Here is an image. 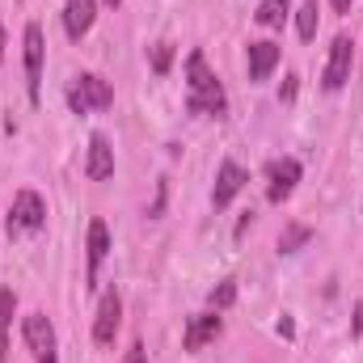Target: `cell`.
Masks as SVG:
<instances>
[{"instance_id":"6da1fadb","label":"cell","mask_w":363,"mask_h":363,"mask_svg":"<svg viewBox=\"0 0 363 363\" xmlns=\"http://www.w3.org/2000/svg\"><path fill=\"white\" fill-rule=\"evenodd\" d=\"M186 110H190V114H216V118L228 110L224 85H220L216 72L207 68L203 51H190V55H186Z\"/></svg>"},{"instance_id":"7a4b0ae2","label":"cell","mask_w":363,"mask_h":363,"mask_svg":"<svg viewBox=\"0 0 363 363\" xmlns=\"http://www.w3.org/2000/svg\"><path fill=\"white\" fill-rule=\"evenodd\" d=\"M47 224V203L38 190H17L13 194V211H9V233L21 237V233H38Z\"/></svg>"},{"instance_id":"3957f363","label":"cell","mask_w":363,"mask_h":363,"mask_svg":"<svg viewBox=\"0 0 363 363\" xmlns=\"http://www.w3.org/2000/svg\"><path fill=\"white\" fill-rule=\"evenodd\" d=\"M26 93H30V101L38 106V97H43V55H47V43H43V26H26Z\"/></svg>"},{"instance_id":"277c9868","label":"cell","mask_w":363,"mask_h":363,"mask_svg":"<svg viewBox=\"0 0 363 363\" xmlns=\"http://www.w3.org/2000/svg\"><path fill=\"white\" fill-rule=\"evenodd\" d=\"M351 60H355V43H351L347 34H338V38H334V47H330L325 72H321V85H325L330 93H338L347 81H351Z\"/></svg>"},{"instance_id":"5b68a950","label":"cell","mask_w":363,"mask_h":363,"mask_svg":"<svg viewBox=\"0 0 363 363\" xmlns=\"http://www.w3.org/2000/svg\"><path fill=\"white\" fill-rule=\"evenodd\" d=\"M21 334H26V347L34 351V359L55 363V330H51V321H47L43 313H30V317L21 321Z\"/></svg>"},{"instance_id":"8992f818","label":"cell","mask_w":363,"mask_h":363,"mask_svg":"<svg viewBox=\"0 0 363 363\" xmlns=\"http://www.w3.org/2000/svg\"><path fill=\"white\" fill-rule=\"evenodd\" d=\"M118 321H123V300L118 291H101V304H97V321H93V342L97 347H110L114 334H118Z\"/></svg>"},{"instance_id":"52a82bcc","label":"cell","mask_w":363,"mask_h":363,"mask_svg":"<svg viewBox=\"0 0 363 363\" xmlns=\"http://www.w3.org/2000/svg\"><path fill=\"white\" fill-rule=\"evenodd\" d=\"M296 182H300V161L296 157H279L267 165V199L271 203H283L291 190H296Z\"/></svg>"},{"instance_id":"ba28073f","label":"cell","mask_w":363,"mask_h":363,"mask_svg":"<svg viewBox=\"0 0 363 363\" xmlns=\"http://www.w3.org/2000/svg\"><path fill=\"white\" fill-rule=\"evenodd\" d=\"M245 169H241V165H237V161H224V165H220V169H216V190H211V207H216V211H224V207H228V203H233V199H237V194H241V186H245Z\"/></svg>"},{"instance_id":"9c48e42d","label":"cell","mask_w":363,"mask_h":363,"mask_svg":"<svg viewBox=\"0 0 363 363\" xmlns=\"http://www.w3.org/2000/svg\"><path fill=\"white\" fill-rule=\"evenodd\" d=\"M220 317L216 313H194V317H186V334H182V347L186 351H203L207 342H216L220 338Z\"/></svg>"},{"instance_id":"30bf717a","label":"cell","mask_w":363,"mask_h":363,"mask_svg":"<svg viewBox=\"0 0 363 363\" xmlns=\"http://www.w3.org/2000/svg\"><path fill=\"white\" fill-rule=\"evenodd\" d=\"M85 254H89V274H85V283L97 287V271H101V262H106V254H110V228H106V220H89Z\"/></svg>"},{"instance_id":"8fae6325","label":"cell","mask_w":363,"mask_h":363,"mask_svg":"<svg viewBox=\"0 0 363 363\" xmlns=\"http://www.w3.org/2000/svg\"><path fill=\"white\" fill-rule=\"evenodd\" d=\"M85 174H89L93 182L114 178V148H110V140H106L101 131L89 135V161H85Z\"/></svg>"},{"instance_id":"7c38bea8","label":"cell","mask_w":363,"mask_h":363,"mask_svg":"<svg viewBox=\"0 0 363 363\" xmlns=\"http://www.w3.org/2000/svg\"><path fill=\"white\" fill-rule=\"evenodd\" d=\"M93 17H97V4L93 0H68L64 4V30H68L72 43H81L93 30Z\"/></svg>"},{"instance_id":"4fadbf2b","label":"cell","mask_w":363,"mask_h":363,"mask_svg":"<svg viewBox=\"0 0 363 363\" xmlns=\"http://www.w3.org/2000/svg\"><path fill=\"white\" fill-rule=\"evenodd\" d=\"M72 85L81 89V97H85V106H89V110H106V106H114V89H110V81H106V77H97V72L77 77Z\"/></svg>"},{"instance_id":"5bb4252c","label":"cell","mask_w":363,"mask_h":363,"mask_svg":"<svg viewBox=\"0 0 363 363\" xmlns=\"http://www.w3.org/2000/svg\"><path fill=\"white\" fill-rule=\"evenodd\" d=\"M279 68V47L274 43H250V81H267Z\"/></svg>"},{"instance_id":"9a60e30c","label":"cell","mask_w":363,"mask_h":363,"mask_svg":"<svg viewBox=\"0 0 363 363\" xmlns=\"http://www.w3.org/2000/svg\"><path fill=\"white\" fill-rule=\"evenodd\" d=\"M13 313H17V296L13 287L0 291V363L9 359V325H13Z\"/></svg>"},{"instance_id":"2e32d148","label":"cell","mask_w":363,"mask_h":363,"mask_svg":"<svg viewBox=\"0 0 363 363\" xmlns=\"http://www.w3.org/2000/svg\"><path fill=\"white\" fill-rule=\"evenodd\" d=\"M308 241H313V228H308V224H287V228L279 233V254H300Z\"/></svg>"},{"instance_id":"e0dca14e","label":"cell","mask_w":363,"mask_h":363,"mask_svg":"<svg viewBox=\"0 0 363 363\" xmlns=\"http://www.w3.org/2000/svg\"><path fill=\"white\" fill-rule=\"evenodd\" d=\"M287 13H291V0H262V4H258V26L279 30V26L287 21Z\"/></svg>"},{"instance_id":"ac0fdd59","label":"cell","mask_w":363,"mask_h":363,"mask_svg":"<svg viewBox=\"0 0 363 363\" xmlns=\"http://www.w3.org/2000/svg\"><path fill=\"white\" fill-rule=\"evenodd\" d=\"M237 304V279H220L216 287H211V296H207V308L211 313H224V308H233Z\"/></svg>"},{"instance_id":"d6986e66","label":"cell","mask_w":363,"mask_h":363,"mask_svg":"<svg viewBox=\"0 0 363 363\" xmlns=\"http://www.w3.org/2000/svg\"><path fill=\"white\" fill-rule=\"evenodd\" d=\"M317 13H321V9H317V0H304V4H300V13H296V30H300V38H304V43H313V38H317Z\"/></svg>"},{"instance_id":"ffe728a7","label":"cell","mask_w":363,"mask_h":363,"mask_svg":"<svg viewBox=\"0 0 363 363\" xmlns=\"http://www.w3.org/2000/svg\"><path fill=\"white\" fill-rule=\"evenodd\" d=\"M148 60H152V72L165 77V72L174 68V43H152V47H148Z\"/></svg>"},{"instance_id":"44dd1931","label":"cell","mask_w":363,"mask_h":363,"mask_svg":"<svg viewBox=\"0 0 363 363\" xmlns=\"http://www.w3.org/2000/svg\"><path fill=\"white\" fill-rule=\"evenodd\" d=\"M165 194H169V186H165V178H161V182H157V199H152V207H148V216H152V220L165 211Z\"/></svg>"},{"instance_id":"7402d4cb","label":"cell","mask_w":363,"mask_h":363,"mask_svg":"<svg viewBox=\"0 0 363 363\" xmlns=\"http://www.w3.org/2000/svg\"><path fill=\"white\" fill-rule=\"evenodd\" d=\"M68 106H72V114H89V106H85V97L77 85H68Z\"/></svg>"},{"instance_id":"603a6c76","label":"cell","mask_w":363,"mask_h":363,"mask_svg":"<svg viewBox=\"0 0 363 363\" xmlns=\"http://www.w3.org/2000/svg\"><path fill=\"white\" fill-rule=\"evenodd\" d=\"M296 81H300V77H283V89H279V101H283V106L296 101Z\"/></svg>"},{"instance_id":"cb8c5ba5","label":"cell","mask_w":363,"mask_h":363,"mask_svg":"<svg viewBox=\"0 0 363 363\" xmlns=\"http://www.w3.org/2000/svg\"><path fill=\"white\" fill-rule=\"evenodd\" d=\"M351 338H363V300L355 304V313H351Z\"/></svg>"},{"instance_id":"d4e9b609","label":"cell","mask_w":363,"mask_h":363,"mask_svg":"<svg viewBox=\"0 0 363 363\" xmlns=\"http://www.w3.org/2000/svg\"><path fill=\"white\" fill-rule=\"evenodd\" d=\"M123 363H148V351H144V347H140V342H135V347H131V351H127V359Z\"/></svg>"},{"instance_id":"484cf974","label":"cell","mask_w":363,"mask_h":363,"mask_svg":"<svg viewBox=\"0 0 363 363\" xmlns=\"http://www.w3.org/2000/svg\"><path fill=\"white\" fill-rule=\"evenodd\" d=\"M250 220H254V211H245V216H241V220H237V241H241V237H245V233H250Z\"/></svg>"},{"instance_id":"4316f807","label":"cell","mask_w":363,"mask_h":363,"mask_svg":"<svg viewBox=\"0 0 363 363\" xmlns=\"http://www.w3.org/2000/svg\"><path fill=\"white\" fill-rule=\"evenodd\" d=\"M330 4H334V13H351V4H355V0H330Z\"/></svg>"},{"instance_id":"83f0119b","label":"cell","mask_w":363,"mask_h":363,"mask_svg":"<svg viewBox=\"0 0 363 363\" xmlns=\"http://www.w3.org/2000/svg\"><path fill=\"white\" fill-rule=\"evenodd\" d=\"M0 60H4V26H0Z\"/></svg>"},{"instance_id":"f1b7e54d","label":"cell","mask_w":363,"mask_h":363,"mask_svg":"<svg viewBox=\"0 0 363 363\" xmlns=\"http://www.w3.org/2000/svg\"><path fill=\"white\" fill-rule=\"evenodd\" d=\"M106 4H110V9H118V4H123V0H106Z\"/></svg>"}]
</instances>
